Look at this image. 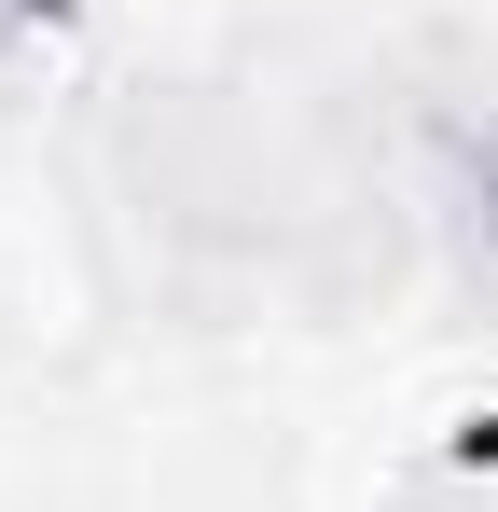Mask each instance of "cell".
I'll list each match as a JSON object with an SVG mask.
<instances>
[{"label":"cell","mask_w":498,"mask_h":512,"mask_svg":"<svg viewBox=\"0 0 498 512\" xmlns=\"http://www.w3.org/2000/svg\"><path fill=\"white\" fill-rule=\"evenodd\" d=\"M56 14H70V0H0V70H14V56H28V42H42Z\"/></svg>","instance_id":"2"},{"label":"cell","mask_w":498,"mask_h":512,"mask_svg":"<svg viewBox=\"0 0 498 512\" xmlns=\"http://www.w3.org/2000/svg\"><path fill=\"white\" fill-rule=\"evenodd\" d=\"M443 250L498 305V111H457L443 125Z\"/></svg>","instance_id":"1"}]
</instances>
